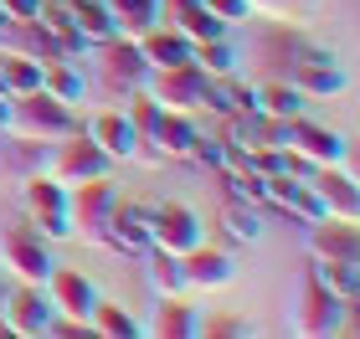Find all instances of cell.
Returning a JSON list of instances; mask_svg holds the SVG:
<instances>
[{
	"label": "cell",
	"mask_w": 360,
	"mask_h": 339,
	"mask_svg": "<svg viewBox=\"0 0 360 339\" xmlns=\"http://www.w3.org/2000/svg\"><path fill=\"white\" fill-rule=\"evenodd\" d=\"M252 15H263V21H283V26H304L309 15L319 11V0H248Z\"/></svg>",
	"instance_id": "37"
},
{
	"label": "cell",
	"mask_w": 360,
	"mask_h": 339,
	"mask_svg": "<svg viewBox=\"0 0 360 339\" xmlns=\"http://www.w3.org/2000/svg\"><path fill=\"white\" fill-rule=\"evenodd\" d=\"M206 241V226L191 206L165 201V206H150V247L155 252H170V257H186L191 247Z\"/></svg>",
	"instance_id": "11"
},
{
	"label": "cell",
	"mask_w": 360,
	"mask_h": 339,
	"mask_svg": "<svg viewBox=\"0 0 360 339\" xmlns=\"http://www.w3.org/2000/svg\"><path fill=\"white\" fill-rule=\"evenodd\" d=\"M252 108H263L268 119H278V124H293V119L309 113V98L293 83H283V77H268V83L252 88Z\"/></svg>",
	"instance_id": "23"
},
{
	"label": "cell",
	"mask_w": 360,
	"mask_h": 339,
	"mask_svg": "<svg viewBox=\"0 0 360 339\" xmlns=\"http://www.w3.org/2000/svg\"><path fill=\"white\" fill-rule=\"evenodd\" d=\"M309 190L319 201V216L330 221H360V190H355V175L340 170V165H319L309 170Z\"/></svg>",
	"instance_id": "13"
},
{
	"label": "cell",
	"mask_w": 360,
	"mask_h": 339,
	"mask_svg": "<svg viewBox=\"0 0 360 339\" xmlns=\"http://www.w3.org/2000/svg\"><path fill=\"white\" fill-rule=\"evenodd\" d=\"M217 175L226 185V201H242V206L268 211V175H257V170H217Z\"/></svg>",
	"instance_id": "30"
},
{
	"label": "cell",
	"mask_w": 360,
	"mask_h": 339,
	"mask_svg": "<svg viewBox=\"0 0 360 339\" xmlns=\"http://www.w3.org/2000/svg\"><path fill=\"white\" fill-rule=\"evenodd\" d=\"M248 334H252V324L232 314H201V329H195V339H248Z\"/></svg>",
	"instance_id": "38"
},
{
	"label": "cell",
	"mask_w": 360,
	"mask_h": 339,
	"mask_svg": "<svg viewBox=\"0 0 360 339\" xmlns=\"http://www.w3.org/2000/svg\"><path fill=\"white\" fill-rule=\"evenodd\" d=\"M139 93L155 108H165V113H191V119H201V108H206V72L195 67V62L155 67V72H144Z\"/></svg>",
	"instance_id": "3"
},
{
	"label": "cell",
	"mask_w": 360,
	"mask_h": 339,
	"mask_svg": "<svg viewBox=\"0 0 360 339\" xmlns=\"http://www.w3.org/2000/svg\"><path fill=\"white\" fill-rule=\"evenodd\" d=\"M108 252H119V257H139L150 252V206H139V201H124L113 206V221H108V241H103Z\"/></svg>",
	"instance_id": "17"
},
{
	"label": "cell",
	"mask_w": 360,
	"mask_h": 339,
	"mask_svg": "<svg viewBox=\"0 0 360 339\" xmlns=\"http://www.w3.org/2000/svg\"><path fill=\"white\" fill-rule=\"evenodd\" d=\"M252 57H257L252 67H268V77H288L293 67H304V62L330 57V46H319L304 26H283V21H273V31H263V36L252 41Z\"/></svg>",
	"instance_id": "5"
},
{
	"label": "cell",
	"mask_w": 360,
	"mask_h": 339,
	"mask_svg": "<svg viewBox=\"0 0 360 339\" xmlns=\"http://www.w3.org/2000/svg\"><path fill=\"white\" fill-rule=\"evenodd\" d=\"M283 83H293L309 103H324V98H340V93L350 88V77H345V67H340L335 57H319V62H304V67H293Z\"/></svg>",
	"instance_id": "20"
},
{
	"label": "cell",
	"mask_w": 360,
	"mask_h": 339,
	"mask_svg": "<svg viewBox=\"0 0 360 339\" xmlns=\"http://www.w3.org/2000/svg\"><path fill=\"white\" fill-rule=\"evenodd\" d=\"M191 62L201 67L206 77H226V72H242V57L232 52V41L217 36V41H195L191 46Z\"/></svg>",
	"instance_id": "33"
},
{
	"label": "cell",
	"mask_w": 360,
	"mask_h": 339,
	"mask_svg": "<svg viewBox=\"0 0 360 339\" xmlns=\"http://www.w3.org/2000/svg\"><path fill=\"white\" fill-rule=\"evenodd\" d=\"M6 288H11V283H6V278H0V303H6Z\"/></svg>",
	"instance_id": "43"
},
{
	"label": "cell",
	"mask_w": 360,
	"mask_h": 339,
	"mask_svg": "<svg viewBox=\"0 0 360 339\" xmlns=\"http://www.w3.org/2000/svg\"><path fill=\"white\" fill-rule=\"evenodd\" d=\"M57 267L52 241L37 237L31 226H6L0 232V278L6 283H41Z\"/></svg>",
	"instance_id": "7"
},
{
	"label": "cell",
	"mask_w": 360,
	"mask_h": 339,
	"mask_svg": "<svg viewBox=\"0 0 360 339\" xmlns=\"http://www.w3.org/2000/svg\"><path fill=\"white\" fill-rule=\"evenodd\" d=\"M345 314H350V303L335 298L330 288H319L304 272L299 298H293V309H288V334H299V339H330V334L345 329Z\"/></svg>",
	"instance_id": "6"
},
{
	"label": "cell",
	"mask_w": 360,
	"mask_h": 339,
	"mask_svg": "<svg viewBox=\"0 0 360 339\" xmlns=\"http://www.w3.org/2000/svg\"><path fill=\"white\" fill-rule=\"evenodd\" d=\"M41 293H46V303H52V314L83 319L88 324V309L98 303V283L88 278V272H77V267H52L41 278Z\"/></svg>",
	"instance_id": "14"
},
{
	"label": "cell",
	"mask_w": 360,
	"mask_h": 339,
	"mask_svg": "<svg viewBox=\"0 0 360 339\" xmlns=\"http://www.w3.org/2000/svg\"><path fill=\"white\" fill-rule=\"evenodd\" d=\"M37 21H41L46 31H52V41H57V46H62V52H68L72 62H83V57H88V41L77 36V26H72L68 15H62V11L52 6V0H41V15H37Z\"/></svg>",
	"instance_id": "34"
},
{
	"label": "cell",
	"mask_w": 360,
	"mask_h": 339,
	"mask_svg": "<svg viewBox=\"0 0 360 339\" xmlns=\"http://www.w3.org/2000/svg\"><path fill=\"white\" fill-rule=\"evenodd\" d=\"M41 93H52L57 103H83V72H77V62H52V67H41Z\"/></svg>",
	"instance_id": "31"
},
{
	"label": "cell",
	"mask_w": 360,
	"mask_h": 339,
	"mask_svg": "<svg viewBox=\"0 0 360 339\" xmlns=\"http://www.w3.org/2000/svg\"><path fill=\"white\" fill-rule=\"evenodd\" d=\"M201 6L217 15L221 26H248L252 21V11H248V0H201Z\"/></svg>",
	"instance_id": "40"
},
{
	"label": "cell",
	"mask_w": 360,
	"mask_h": 339,
	"mask_svg": "<svg viewBox=\"0 0 360 339\" xmlns=\"http://www.w3.org/2000/svg\"><path fill=\"white\" fill-rule=\"evenodd\" d=\"M83 134L113 159V165H124V159L139 154V134H134V124H129L124 108H98V113H88V119H83Z\"/></svg>",
	"instance_id": "15"
},
{
	"label": "cell",
	"mask_w": 360,
	"mask_h": 339,
	"mask_svg": "<svg viewBox=\"0 0 360 339\" xmlns=\"http://www.w3.org/2000/svg\"><path fill=\"white\" fill-rule=\"evenodd\" d=\"M134 46H139V57H144V67H150V72L155 67H180V62H191V41L180 36L175 26H165V21L150 26Z\"/></svg>",
	"instance_id": "21"
},
{
	"label": "cell",
	"mask_w": 360,
	"mask_h": 339,
	"mask_svg": "<svg viewBox=\"0 0 360 339\" xmlns=\"http://www.w3.org/2000/svg\"><path fill=\"white\" fill-rule=\"evenodd\" d=\"M252 108V83L242 72H226V77H206V108L201 113H217V119H232V113Z\"/></svg>",
	"instance_id": "24"
},
{
	"label": "cell",
	"mask_w": 360,
	"mask_h": 339,
	"mask_svg": "<svg viewBox=\"0 0 360 339\" xmlns=\"http://www.w3.org/2000/svg\"><path fill=\"white\" fill-rule=\"evenodd\" d=\"M46 324H52V303H46L41 283H11L6 303H0V334L46 339Z\"/></svg>",
	"instance_id": "10"
},
{
	"label": "cell",
	"mask_w": 360,
	"mask_h": 339,
	"mask_svg": "<svg viewBox=\"0 0 360 339\" xmlns=\"http://www.w3.org/2000/svg\"><path fill=\"white\" fill-rule=\"evenodd\" d=\"M11 103V93H6V77H0V108H6Z\"/></svg>",
	"instance_id": "42"
},
{
	"label": "cell",
	"mask_w": 360,
	"mask_h": 339,
	"mask_svg": "<svg viewBox=\"0 0 360 339\" xmlns=\"http://www.w3.org/2000/svg\"><path fill=\"white\" fill-rule=\"evenodd\" d=\"M41 165H46V144H26L6 134V144H0V185H21Z\"/></svg>",
	"instance_id": "25"
},
{
	"label": "cell",
	"mask_w": 360,
	"mask_h": 339,
	"mask_svg": "<svg viewBox=\"0 0 360 339\" xmlns=\"http://www.w3.org/2000/svg\"><path fill=\"white\" fill-rule=\"evenodd\" d=\"M288 149L304 159V165H345V139L335 134V128H324V124H314L304 113V119H293L288 124Z\"/></svg>",
	"instance_id": "16"
},
{
	"label": "cell",
	"mask_w": 360,
	"mask_h": 339,
	"mask_svg": "<svg viewBox=\"0 0 360 339\" xmlns=\"http://www.w3.org/2000/svg\"><path fill=\"white\" fill-rule=\"evenodd\" d=\"M180 278H186V293H226L237 283V262H232V252L201 241V247H191L180 257Z\"/></svg>",
	"instance_id": "12"
},
{
	"label": "cell",
	"mask_w": 360,
	"mask_h": 339,
	"mask_svg": "<svg viewBox=\"0 0 360 339\" xmlns=\"http://www.w3.org/2000/svg\"><path fill=\"white\" fill-rule=\"evenodd\" d=\"M144 262V283H150V293L155 298H175V293H186V278H180V257H170V252H144L139 257Z\"/></svg>",
	"instance_id": "28"
},
{
	"label": "cell",
	"mask_w": 360,
	"mask_h": 339,
	"mask_svg": "<svg viewBox=\"0 0 360 339\" xmlns=\"http://www.w3.org/2000/svg\"><path fill=\"white\" fill-rule=\"evenodd\" d=\"M165 26H175L191 46H195V41H217V36H226V31H232V26H221L217 15H211V11L201 6V0H195V6H186V11H180L175 21H165Z\"/></svg>",
	"instance_id": "32"
},
{
	"label": "cell",
	"mask_w": 360,
	"mask_h": 339,
	"mask_svg": "<svg viewBox=\"0 0 360 339\" xmlns=\"http://www.w3.org/2000/svg\"><path fill=\"white\" fill-rule=\"evenodd\" d=\"M150 339H195L201 329V309L191 303V293H175V298H155L150 303V319L139 324Z\"/></svg>",
	"instance_id": "19"
},
{
	"label": "cell",
	"mask_w": 360,
	"mask_h": 339,
	"mask_svg": "<svg viewBox=\"0 0 360 339\" xmlns=\"http://www.w3.org/2000/svg\"><path fill=\"white\" fill-rule=\"evenodd\" d=\"M88 334H98V339H134L144 329H139V319L129 314L124 303H113V298L98 293V303L88 309Z\"/></svg>",
	"instance_id": "27"
},
{
	"label": "cell",
	"mask_w": 360,
	"mask_h": 339,
	"mask_svg": "<svg viewBox=\"0 0 360 339\" xmlns=\"http://www.w3.org/2000/svg\"><path fill=\"white\" fill-rule=\"evenodd\" d=\"M0 77H6V93L21 98V93H37L41 88V67L21 52H0Z\"/></svg>",
	"instance_id": "35"
},
{
	"label": "cell",
	"mask_w": 360,
	"mask_h": 339,
	"mask_svg": "<svg viewBox=\"0 0 360 339\" xmlns=\"http://www.w3.org/2000/svg\"><path fill=\"white\" fill-rule=\"evenodd\" d=\"M221 159H226V139L221 134H195V144H191V165H201V170H221Z\"/></svg>",
	"instance_id": "39"
},
{
	"label": "cell",
	"mask_w": 360,
	"mask_h": 339,
	"mask_svg": "<svg viewBox=\"0 0 360 339\" xmlns=\"http://www.w3.org/2000/svg\"><path fill=\"white\" fill-rule=\"evenodd\" d=\"M68 196H72V190H68V185H57L46 170L26 175V180L15 185V201H21V211H26V226H31L37 237H46L52 247H57V241H72Z\"/></svg>",
	"instance_id": "2"
},
{
	"label": "cell",
	"mask_w": 360,
	"mask_h": 339,
	"mask_svg": "<svg viewBox=\"0 0 360 339\" xmlns=\"http://www.w3.org/2000/svg\"><path fill=\"white\" fill-rule=\"evenodd\" d=\"M83 128V119H77L72 103H57L52 93H21V98L6 103V119H0V134L11 139H26V144H62L68 134H77Z\"/></svg>",
	"instance_id": "1"
},
{
	"label": "cell",
	"mask_w": 360,
	"mask_h": 339,
	"mask_svg": "<svg viewBox=\"0 0 360 339\" xmlns=\"http://www.w3.org/2000/svg\"><path fill=\"white\" fill-rule=\"evenodd\" d=\"M93 72H98V83H103V93L108 98H129V93H139V83H144V57H139V46L134 41H124V36H108L103 46H93Z\"/></svg>",
	"instance_id": "9"
},
{
	"label": "cell",
	"mask_w": 360,
	"mask_h": 339,
	"mask_svg": "<svg viewBox=\"0 0 360 339\" xmlns=\"http://www.w3.org/2000/svg\"><path fill=\"white\" fill-rule=\"evenodd\" d=\"M113 206H119V185L108 180H83L72 185L68 196V221H72V241L83 247H103L108 241V221H113Z\"/></svg>",
	"instance_id": "4"
},
{
	"label": "cell",
	"mask_w": 360,
	"mask_h": 339,
	"mask_svg": "<svg viewBox=\"0 0 360 339\" xmlns=\"http://www.w3.org/2000/svg\"><path fill=\"white\" fill-rule=\"evenodd\" d=\"M309 278L355 309V298H360V262H309Z\"/></svg>",
	"instance_id": "29"
},
{
	"label": "cell",
	"mask_w": 360,
	"mask_h": 339,
	"mask_svg": "<svg viewBox=\"0 0 360 339\" xmlns=\"http://www.w3.org/2000/svg\"><path fill=\"white\" fill-rule=\"evenodd\" d=\"M221 232L232 241H263V211H257V206H242V201H226Z\"/></svg>",
	"instance_id": "36"
},
{
	"label": "cell",
	"mask_w": 360,
	"mask_h": 339,
	"mask_svg": "<svg viewBox=\"0 0 360 339\" xmlns=\"http://www.w3.org/2000/svg\"><path fill=\"white\" fill-rule=\"evenodd\" d=\"M0 15H6V21H37L41 0H0Z\"/></svg>",
	"instance_id": "41"
},
{
	"label": "cell",
	"mask_w": 360,
	"mask_h": 339,
	"mask_svg": "<svg viewBox=\"0 0 360 339\" xmlns=\"http://www.w3.org/2000/svg\"><path fill=\"white\" fill-rule=\"evenodd\" d=\"M309 262H360V232L355 221H309Z\"/></svg>",
	"instance_id": "18"
},
{
	"label": "cell",
	"mask_w": 360,
	"mask_h": 339,
	"mask_svg": "<svg viewBox=\"0 0 360 339\" xmlns=\"http://www.w3.org/2000/svg\"><path fill=\"white\" fill-rule=\"evenodd\" d=\"M103 15L113 21V36L139 41L150 26H160V0H98Z\"/></svg>",
	"instance_id": "22"
},
{
	"label": "cell",
	"mask_w": 360,
	"mask_h": 339,
	"mask_svg": "<svg viewBox=\"0 0 360 339\" xmlns=\"http://www.w3.org/2000/svg\"><path fill=\"white\" fill-rule=\"evenodd\" d=\"M46 175H52L57 185H83V180H103V175H113V159L98 149V144L77 128V134H68L62 144H52L46 149V165H41Z\"/></svg>",
	"instance_id": "8"
},
{
	"label": "cell",
	"mask_w": 360,
	"mask_h": 339,
	"mask_svg": "<svg viewBox=\"0 0 360 339\" xmlns=\"http://www.w3.org/2000/svg\"><path fill=\"white\" fill-rule=\"evenodd\" d=\"M52 6L77 26V36L88 41V52H93V46H103V41L113 36V21L103 15V6H98V0H52Z\"/></svg>",
	"instance_id": "26"
}]
</instances>
